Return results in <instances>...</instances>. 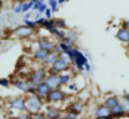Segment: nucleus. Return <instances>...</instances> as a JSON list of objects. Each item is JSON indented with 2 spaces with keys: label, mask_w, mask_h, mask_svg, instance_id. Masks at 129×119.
I'll return each mask as SVG.
<instances>
[{
  "label": "nucleus",
  "mask_w": 129,
  "mask_h": 119,
  "mask_svg": "<svg viewBox=\"0 0 129 119\" xmlns=\"http://www.w3.org/2000/svg\"><path fill=\"white\" fill-rule=\"evenodd\" d=\"M69 69H70L69 60H68V58L64 54H61L59 56V59L49 68L48 74H58V75H60V74H64L65 72H68Z\"/></svg>",
  "instance_id": "f257e3e1"
},
{
  "label": "nucleus",
  "mask_w": 129,
  "mask_h": 119,
  "mask_svg": "<svg viewBox=\"0 0 129 119\" xmlns=\"http://www.w3.org/2000/svg\"><path fill=\"white\" fill-rule=\"evenodd\" d=\"M25 108H26V113L37 114L43 108V99L39 98L37 94L28 95L25 97Z\"/></svg>",
  "instance_id": "f03ea898"
},
{
  "label": "nucleus",
  "mask_w": 129,
  "mask_h": 119,
  "mask_svg": "<svg viewBox=\"0 0 129 119\" xmlns=\"http://www.w3.org/2000/svg\"><path fill=\"white\" fill-rule=\"evenodd\" d=\"M46 77H48L46 69H45V68H39V69L33 70V72L29 74L28 83H29V85H31V86H37V85H39L40 83H44L45 79H46Z\"/></svg>",
  "instance_id": "7ed1b4c3"
},
{
  "label": "nucleus",
  "mask_w": 129,
  "mask_h": 119,
  "mask_svg": "<svg viewBox=\"0 0 129 119\" xmlns=\"http://www.w3.org/2000/svg\"><path fill=\"white\" fill-rule=\"evenodd\" d=\"M67 99V94L61 90V89H55V90H50L49 94L46 95L45 100L46 103H60L63 100Z\"/></svg>",
  "instance_id": "20e7f679"
},
{
  "label": "nucleus",
  "mask_w": 129,
  "mask_h": 119,
  "mask_svg": "<svg viewBox=\"0 0 129 119\" xmlns=\"http://www.w3.org/2000/svg\"><path fill=\"white\" fill-rule=\"evenodd\" d=\"M45 84L49 86L50 90H55V89H60L61 83H60V77L58 74H48Z\"/></svg>",
  "instance_id": "39448f33"
},
{
  "label": "nucleus",
  "mask_w": 129,
  "mask_h": 119,
  "mask_svg": "<svg viewBox=\"0 0 129 119\" xmlns=\"http://www.w3.org/2000/svg\"><path fill=\"white\" fill-rule=\"evenodd\" d=\"M10 108L16 109L19 112H26L25 108V97H14L13 99H10Z\"/></svg>",
  "instance_id": "423d86ee"
},
{
  "label": "nucleus",
  "mask_w": 129,
  "mask_h": 119,
  "mask_svg": "<svg viewBox=\"0 0 129 119\" xmlns=\"http://www.w3.org/2000/svg\"><path fill=\"white\" fill-rule=\"evenodd\" d=\"M14 34L20 38V39H26V38H30L33 34H34V30L28 28L26 25H21V26H18L15 30H14Z\"/></svg>",
  "instance_id": "0eeeda50"
},
{
  "label": "nucleus",
  "mask_w": 129,
  "mask_h": 119,
  "mask_svg": "<svg viewBox=\"0 0 129 119\" xmlns=\"http://www.w3.org/2000/svg\"><path fill=\"white\" fill-rule=\"evenodd\" d=\"M94 115L95 118H105V119H112V113H110V109L104 105V104H100L95 108L94 110Z\"/></svg>",
  "instance_id": "6e6552de"
},
{
  "label": "nucleus",
  "mask_w": 129,
  "mask_h": 119,
  "mask_svg": "<svg viewBox=\"0 0 129 119\" xmlns=\"http://www.w3.org/2000/svg\"><path fill=\"white\" fill-rule=\"evenodd\" d=\"M55 44H56V43H54L49 37H40L39 40H38V46H39V49L48 50V51H51L53 48L55 46Z\"/></svg>",
  "instance_id": "1a4fd4ad"
},
{
  "label": "nucleus",
  "mask_w": 129,
  "mask_h": 119,
  "mask_svg": "<svg viewBox=\"0 0 129 119\" xmlns=\"http://www.w3.org/2000/svg\"><path fill=\"white\" fill-rule=\"evenodd\" d=\"M74 65H75V68L78 69V70H80V72H83L84 70V67H85V64L88 63V60H86V56L82 53V51H79L78 50V53H77V56H75V59H74Z\"/></svg>",
  "instance_id": "9d476101"
},
{
  "label": "nucleus",
  "mask_w": 129,
  "mask_h": 119,
  "mask_svg": "<svg viewBox=\"0 0 129 119\" xmlns=\"http://www.w3.org/2000/svg\"><path fill=\"white\" fill-rule=\"evenodd\" d=\"M110 113H112V119L113 118L117 119V118L123 117L124 114H127V113H128V109H127V107H125L124 104L119 103L117 107H114V108L110 109Z\"/></svg>",
  "instance_id": "9b49d317"
},
{
  "label": "nucleus",
  "mask_w": 129,
  "mask_h": 119,
  "mask_svg": "<svg viewBox=\"0 0 129 119\" xmlns=\"http://www.w3.org/2000/svg\"><path fill=\"white\" fill-rule=\"evenodd\" d=\"M61 110L58 107H48V110L45 113V118L46 119H59L61 118Z\"/></svg>",
  "instance_id": "f8f14e48"
},
{
  "label": "nucleus",
  "mask_w": 129,
  "mask_h": 119,
  "mask_svg": "<svg viewBox=\"0 0 129 119\" xmlns=\"http://www.w3.org/2000/svg\"><path fill=\"white\" fill-rule=\"evenodd\" d=\"M49 92H50V89H49V86L45 84V81H44V83H40L39 85L35 86V94H37L39 98H42V99H45V98H46V95L49 94Z\"/></svg>",
  "instance_id": "ddd939ff"
},
{
  "label": "nucleus",
  "mask_w": 129,
  "mask_h": 119,
  "mask_svg": "<svg viewBox=\"0 0 129 119\" xmlns=\"http://www.w3.org/2000/svg\"><path fill=\"white\" fill-rule=\"evenodd\" d=\"M13 85H14L16 89H19V90H21V92H24V93H28V90H29V88H30L28 80H24V79L13 80Z\"/></svg>",
  "instance_id": "4468645a"
},
{
  "label": "nucleus",
  "mask_w": 129,
  "mask_h": 119,
  "mask_svg": "<svg viewBox=\"0 0 129 119\" xmlns=\"http://www.w3.org/2000/svg\"><path fill=\"white\" fill-rule=\"evenodd\" d=\"M50 54V51H48V50H43V49H38L34 54H33V58H34V60H37V62H43L48 58V55Z\"/></svg>",
  "instance_id": "2eb2a0df"
},
{
  "label": "nucleus",
  "mask_w": 129,
  "mask_h": 119,
  "mask_svg": "<svg viewBox=\"0 0 129 119\" xmlns=\"http://www.w3.org/2000/svg\"><path fill=\"white\" fill-rule=\"evenodd\" d=\"M117 39L123 41V43L129 44V30L125 29V28H120L117 33Z\"/></svg>",
  "instance_id": "dca6fc26"
},
{
  "label": "nucleus",
  "mask_w": 129,
  "mask_h": 119,
  "mask_svg": "<svg viewBox=\"0 0 129 119\" xmlns=\"http://www.w3.org/2000/svg\"><path fill=\"white\" fill-rule=\"evenodd\" d=\"M119 103H120V102H119L118 97H115V95H112V97H108V98L105 99V102H104V105H107L109 109H112V108L117 107Z\"/></svg>",
  "instance_id": "f3484780"
},
{
  "label": "nucleus",
  "mask_w": 129,
  "mask_h": 119,
  "mask_svg": "<svg viewBox=\"0 0 129 119\" xmlns=\"http://www.w3.org/2000/svg\"><path fill=\"white\" fill-rule=\"evenodd\" d=\"M83 108H84V103H82V102H74V103H72V104L69 105V109H68V110L79 114V113H82Z\"/></svg>",
  "instance_id": "a211bd4d"
},
{
  "label": "nucleus",
  "mask_w": 129,
  "mask_h": 119,
  "mask_svg": "<svg viewBox=\"0 0 129 119\" xmlns=\"http://www.w3.org/2000/svg\"><path fill=\"white\" fill-rule=\"evenodd\" d=\"M59 56H60L59 54L50 51V54L48 55V58L44 60V64H45V65H50V67H51V65H53V64H54V63H55L58 59H59Z\"/></svg>",
  "instance_id": "6ab92c4d"
},
{
  "label": "nucleus",
  "mask_w": 129,
  "mask_h": 119,
  "mask_svg": "<svg viewBox=\"0 0 129 119\" xmlns=\"http://www.w3.org/2000/svg\"><path fill=\"white\" fill-rule=\"evenodd\" d=\"M33 9H34V10H38V13L42 14V13H45V10L48 9V6H46V4L43 3L42 0H35Z\"/></svg>",
  "instance_id": "aec40b11"
},
{
  "label": "nucleus",
  "mask_w": 129,
  "mask_h": 119,
  "mask_svg": "<svg viewBox=\"0 0 129 119\" xmlns=\"http://www.w3.org/2000/svg\"><path fill=\"white\" fill-rule=\"evenodd\" d=\"M49 33L51 34V35H55L58 39L63 40L67 35H65V33L63 32V30H60V29H58V28H51L50 30H49Z\"/></svg>",
  "instance_id": "412c9836"
},
{
  "label": "nucleus",
  "mask_w": 129,
  "mask_h": 119,
  "mask_svg": "<svg viewBox=\"0 0 129 119\" xmlns=\"http://www.w3.org/2000/svg\"><path fill=\"white\" fill-rule=\"evenodd\" d=\"M77 53H78V49H77V48H72V49L67 50L65 53H63V54L69 59V62H74V59H75V56H77Z\"/></svg>",
  "instance_id": "4be33fe9"
},
{
  "label": "nucleus",
  "mask_w": 129,
  "mask_h": 119,
  "mask_svg": "<svg viewBox=\"0 0 129 119\" xmlns=\"http://www.w3.org/2000/svg\"><path fill=\"white\" fill-rule=\"evenodd\" d=\"M59 77H60V83H61V85H67V84H69L70 80H72V75L68 74V73L60 74Z\"/></svg>",
  "instance_id": "5701e85b"
},
{
  "label": "nucleus",
  "mask_w": 129,
  "mask_h": 119,
  "mask_svg": "<svg viewBox=\"0 0 129 119\" xmlns=\"http://www.w3.org/2000/svg\"><path fill=\"white\" fill-rule=\"evenodd\" d=\"M42 26L45 28V29H48V30H50L51 28H55V20L54 19H46Z\"/></svg>",
  "instance_id": "b1692460"
},
{
  "label": "nucleus",
  "mask_w": 129,
  "mask_h": 119,
  "mask_svg": "<svg viewBox=\"0 0 129 119\" xmlns=\"http://www.w3.org/2000/svg\"><path fill=\"white\" fill-rule=\"evenodd\" d=\"M34 3H35V0H31V1L23 3V11H24V13H26V11H29L30 9H33V6H34Z\"/></svg>",
  "instance_id": "393cba45"
},
{
  "label": "nucleus",
  "mask_w": 129,
  "mask_h": 119,
  "mask_svg": "<svg viewBox=\"0 0 129 119\" xmlns=\"http://www.w3.org/2000/svg\"><path fill=\"white\" fill-rule=\"evenodd\" d=\"M63 117L65 119H77L79 117V114H78V113H74V112H70V110H67Z\"/></svg>",
  "instance_id": "a878e982"
},
{
  "label": "nucleus",
  "mask_w": 129,
  "mask_h": 119,
  "mask_svg": "<svg viewBox=\"0 0 129 119\" xmlns=\"http://www.w3.org/2000/svg\"><path fill=\"white\" fill-rule=\"evenodd\" d=\"M58 6H59V4H58L56 0H49V8L51 9L53 13H56L58 11Z\"/></svg>",
  "instance_id": "bb28decb"
},
{
  "label": "nucleus",
  "mask_w": 129,
  "mask_h": 119,
  "mask_svg": "<svg viewBox=\"0 0 129 119\" xmlns=\"http://www.w3.org/2000/svg\"><path fill=\"white\" fill-rule=\"evenodd\" d=\"M55 28H58V29H65L67 28V24H65V21L64 20H61V19H58V20H55Z\"/></svg>",
  "instance_id": "cd10ccee"
},
{
  "label": "nucleus",
  "mask_w": 129,
  "mask_h": 119,
  "mask_svg": "<svg viewBox=\"0 0 129 119\" xmlns=\"http://www.w3.org/2000/svg\"><path fill=\"white\" fill-rule=\"evenodd\" d=\"M25 25H26L28 28H30V29H33V30H35V29L38 28V25H37V23H35V21H31V20H25Z\"/></svg>",
  "instance_id": "c85d7f7f"
},
{
  "label": "nucleus",
  "mask_w": 129,
  "mask_h": 119,
  "mask_svg": "<svg viewBox=\"0 0 129 119\" xmlns=\"http://www.w3.org/2000/svg\"><path fill=\"white\" fill-rule=\"evenodd\" d=\"M9 85H10V80L6 79V78H0V86L8 88Z\"/></svg>",
  "instance_id": "c756f323"
},
{
  "label": "nucleus",
  "mask_w": 129,
  "mask_h": 119,
  "mask_svg": "<svg viewBox=\"0 0 129 119\" xmlns=\"http://www.w3.org/2000/svg\"><path fill=\"white\" fill-rule=\"evenodd\" d=\"M21 11H23V3H18V4L14 6V13L19 14V13H21Z\"/></svg>",
  "instance_id": "7c9ffc66"
},
{
  "label": "nucleus",
  "mask_w": 129,
  "mask_h": 119,
  "mask_svg": "<svg viewBox=\"0 0 129 119\" xmlns=\"http://www.w3.org/2000/svg\"><path fill=\"white\" fill-rule=\"evenodd\" d=\"M31 119H45V113L39 112V113H37V114H33Z\"/></svg>",
  "instance_id": "2f4dec72"
},
{
  "label": "nucleus",
  "mask_w": 129,
  "mask_h": 119,
  "mask_svg": "<svg viewBox=\"0 0 129 119\" xmlns=\"http://www.w3.org/2000/svg\"><path fill=\"white\" fill-rule=\"evenodd\" d=\"M18 119H31V115L29 114V113H26V112H24L23 114H20Z\"/></svg>",
  "instance_id": "473e14b6"
},
{
  "label": "nucleus",
  "mask_w": 129,
  "mask_h": 119,
  "mask_svg": "<svg viewBox=\"0 0 129 119\" xmlns=\"http://www.w3.org/2000/svg\"><path fill=\"white\" fill-rule=\"evenodd\" d=\"M51 13H53V11H51V9H50V8H48V9L45 10V15H46V19H53V18H51Z\"/></svg>",
  "instance_id": "72a5a7b5"
},
{
  "label": "nucleus",
  "mask_w": 129,
  "mask_h": 119,
  "mask_svg": "<svg viewBox=\"0 0 129 119\" xmlns=\"http://www.w3.org/2000/svg\"><path fill=\"white\" fill-rule=\"evenodd\" d=\"M45 20H46V18H39L38 20H35V23H37V25H40V26H42Z\"/></svg>",
  "instance_id": "f704fd0d"
},
{
  "label": "nucleus",
  "mask_w": 129,
  "mask_h": 119,
  "mask_svg": "<svg viewBox=\"0 0 129 119\" xmlns=\"http://www.w3.org/2000/svg\"><path fill=\"white\" fill-rule=\"evenodd\" d=\"M123 28H125V29H128L129 30V19L128 20H125V21L123 23Z\"/></svg>",
  "instance_id": "c9c22d12"
},
{
  "label": "nucleus",
  "mask_w": 129,
  "mask_h": 119,
  "mask_svg": "<svg viewBox=\"0 0 129 119\" xmlns=\"http://www.w3.org/2000/svg\"><path fill=\"white\" fill-rule=\"evenodd\" d=\"M70 90H77V85H74V84H69V86H68Z\"/></svg>",
  "instance_id": "e433bc0d"
},
{
  "label": "nucleus",
  "mask_w": 129,
  "mask_h": 119,
  "mask_svg": "<svg viewBox=\"0 0 129 119\" xmlns=\"http://www.w3.org/2000/svg\"><path fill=\"white\" fill-rule=\"evenodd\" d=\"M84 70H86V72H90V64H89V63H86V64H85Z\"/></svg>",
  "instance_id": "4c0bfd02"
},
{
  "label": "nucleus",
  "mask_w": 129,
  "mask_h": 119,
  "mask_svg": "<svg viewBox=\"0 0 129 119\" xmlns=\"http://www.w3.org/2000/svg\"><path fill=\"white\" fill-rule=\"evenodd\" d=\"M124 99H125V102L129 104V94H125V95H124Z\"/></svg>",
  "instance_id": "58836bf2"
},
{
  "label": "nucleus",
  "mask_w": 129,
  "mask_h": 119,
  "mask_svg": "<svg viewBox=\"0 0 129 119\" xmlns=\"http://www.w3.org/2000/svg\"><path fill=\"white\" fill-rule=\"evenodd\" d=\"M64 3H65L64 0H59V1H58V4H59V5H61V4H64Z\"/></svg>",
  "instance_id": "ea45409f"
},
{
  "label": "nucleus",
  "mask_w": 129,
  "mask_h": 119,
  "mask_svg": "<svg viewBox=\"0 0 129 119\" xmlns=\"http://www.w3.org/2000/svg\"><path fill=\"white\" fill-rule=\"evenodd\" d=\"M1 9H3V1L0 0V11H1Z\"/></svg>",
  "instance_id": "a19ab883"
},
{
  "label": "nucleus",
  "mask_w": 129,
  "mask_h": 119,
  "mask_svg": "<svg viewBox=\"0 0 129 119\" xmlns=\"http://www.w3.org/2000/svg\"><path fill=\"white\" fill-rule=\"evenodd\" d=\"M94 119H105V118H94Z\"/></svg>",
  "instance_id": "79ce46f5"
},
{
  "label": "nucleus",
  "mask_w": 129,
  "mask_h": 119,
  "mask_svg": "<svg viewBox=\"0 0 129 119\" xmlns=\"http://www.w3.org/2000/svg\"><path fill=\"white\" fill-rule=\"evenodd\" d=\"M59 119H65V118H64V117H61V118H59Z\"/></svg>",
  "instance_id": "37998d69"
},
{
  "label": "nucleus",
  "mask_w": 129,
  "mask_h": 119,
  "mask_svg": "<svg viewBox=\"0 0 129 119\" xmlns=\"http://www.w3.org/2000/svg\"><path fill=\"white\" fill-rule=\"evenodd\" d=\"M128 51H129V44H128Z\"/></svg>",
  "instance_id": "c03bdc74"
}]
</instances>
